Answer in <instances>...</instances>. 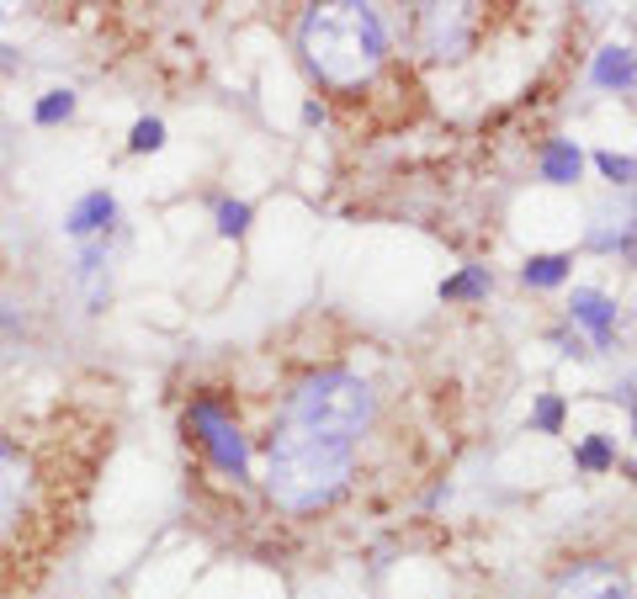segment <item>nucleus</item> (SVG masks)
<instances>
[{"instance_id": "nucleus-1", "label": "nucleus", "mask_w": 637, "mask_h": 599, "mask_svg": "<svg viewBox=\"0 0 637 599\" xmlns=\"http://www.w3.org/2000/svg\"><path fill=\"white\" fill-rule=\"evenodd\" d=\"M388 53V32L372 6H318L303 17V59L330 85H356L377 74Z\"/></svg>"}, {"instance_id": "nucleus-22", "label": "nucleus", "mask_w": 637, "mask_h": 599, "mask_svg": "<svg viewBox=\"0 0 637 599\" xmlns=\"http://www.w3.org/2000/svg\"><path fill=\"white\" fill-rule=\"evenodd\" d=\"M633 419H637V408H633Z\"/></svg>"}, {"instance_id": "nucleus-15", "label": "nucleus", "mask_w": 637, "mask_h": 599, "mask_svg": "<svg viewBox=\"0 0 637 599\" xmlns=\"http://www.w3.org/2000/svg\"><path fill=\"white\" fill-rule=\"evenodd\" d=\"M128 149H133V154H154V149H165V122H160V118H139V122H133Z\"/></svg>"}, {"instance_id": "nucleus-18", "label": "nucleus", "mask_w": 637, "mask_h": 599, "mask_svg": "<svg viewBox=\"0 0 637 599\" xmlns=\"http://www.w3.org/2000/svg\"><path fill=\"white\" fill-rule=\"evenodd\" d=\"M532 425H537V430H558V425H564V404H558V398H542L537 404V414H532Z\"/></svg>"}, {"instance_id": "nucleus-4", "label": "nucleus", "mask_w": 637, "mask_h": 599, "mask_svg": "<svg viewBox=\"0 0 637 599\" xmlns=\"http://www.w3.org/2000/svg\"><path fill=\"white\" fill-rule=\"evenodd\" d=\"M43 509V461L22 440L0 435V547H17Z\"/></svg>"}, {"instance_id": "nucleus-16", "label": "nucleus", "mask_w": 637, "mask_h": 599, "mask_svg": "<svg viewBox=\"0 0 637 599\" xmlns=\"http://www.w3.org/2000/svg\"><path fill=\"white\" fill-rule=\"evenodd\" d=\"M595 165H600V175H606V181H616V186H633V181H637V160H627V154L600 149V154H595Z\"/></svg>"}, {"instance_id": "nucleus-3", "label": "nucleus", "mask_w": 637, "mask_h": 599, "mask_svg": "<svg viewBox=\"0 0 637 599\" xmlns=\"http://www.w3.org/2000/svg\"><path fill=\"white\" fill-rule=\"evenodd\" d=\"M372 414H377V398L356 372H314L293 387V398L282 408V425L318 435V440L356 446L372 430Z\"/></svg>"}, {"instance_id": "nucleus-8", "label": "nucleus", "mask_w": 637, "mask_h": 599, "mask_svg": "<svg viewBox=\"0 0 637 599\" xmlns=\"http://www.w3.org/2000/svg\"><path fill=\"white\" fill-rule=\"evenodd\" d=\"M112 223H118V196L112 192H85L70 207V217H64V234H74V240H97V234H107Z\"/></svg>"}, {"instance_id": "nucleus-6", "label": "nucleus", "mask_w": 637, "mask_h": 599, "mask_svg": "<svg viewBox=\"0 0 637 599\" xmlns=\"http://www.w3.org/2000/svg\"><path fill=\"white\" fill-rule=\"evenodd\" d=\"M553 599H637L633 578L621 573L616 562H579L553 583Z\"/></svg>"}, {"instance_id": "nucleus-21", "label": "nucleus", "mask_w": 637, "mask_h": 599, "mask_svg": "<svg viewBox=\"0 0 637 599\" xmlns=\"http://www.w3.org/2000/svg\"><path fill=\"white\" fill-rule=\"evenodd\" d=\"M0 22H6V6H0Z\"/></svg>"}, {"instance_id": "nucleus-19", "label": "nucleus", "mask_w": 637, "mask_h": 599, "mask_svg": "<svg viewBox=\"0 0 637 599\" xmlns=\"http://www.w3.org/2000/svg\"><path fill=\"white\" fill-rule=\"evenodd\" d=\"M579 467H589V473L611 467V446H606V440H585V446H579Z\"/></svg>"}, {"instance_id": "nucleus-17", "label": "nucleus", "mask_w": 637, "mask_h": 599, "mask_svg": "<svg viewBox=\"0 0 637 599\" xmlns=\"http://www.w3.org/2000/svg\"><path fill=\"white\" fill-rule=\"evenodd\" d=\"M250 229V207L245 202H219V234L223 240H240Z\"/></svg>"}, {"instance_id": "nucleus-12", "label": "nucleus", "mask_w": 637, "mask_h": 599, "mask_svg": "<svg viewBox=\"0 0 637 599\" xmlns=\"http://www.w3.org/2000/svg\"><path fill=\"white\" fill-rule=\"evenodd\" d=\"M74 118V91H43V97L32 101V122L38 128H59V122H70Z\"/></svg>"}, {"instance_id": "nucleus-20", "label": "nucleus", "mask_w": 637, "mask_h": 599, "mask_svg": "<svg viewBox=\"0 0 637 599\" xmlns=\"http://www.w3.org/2000/svg\"><path fill=\"white\" fill-rule=\"evenodd\" d=\"M17 329H22V313H17L11 303H6V297H0V335H17Z\"/></svg>"}, {"instance_id": "nucleus-13", "label": "nucleus", "mask_w": 637, "mask_h": 599, "mask_svg": "<svg viewBox=\"0 0 637 599\" xmlns=\"http://www.w3.org/2000/svg\"><path fill=\"white\" fill-rule=\"evenodd\" d=\"M484 292H489V271H484V265H467L463 276L442 282V297H446V303H463V297H484Z\"/></svg>"}, {"instance_id": "nucleus-9", "label": "nucleus", "mask_w": 637, "mask_h": 599, "mask_svg": "<svg viewBox=\"0 0 637 599\" xmlns=\"http://www.w3.org/2000/svg\"><path fill=\"white\" fill-rule=\"evenodd\" d=\"M568 308H574V318H579V324H585V329H589L595 339H600V345L611 339V329H616V308H611V297H606V292L579 287V292H574V303H568Z\"/></svg>"}, {"instance_id": "nucleus-7", "label": "nucleus", "mask_w": 637, "mask_h": 599, "mask_svg": "<svg viewBox=\"0 0 637 599\" xmlns=\"http://www.w3.org/2000/svg\"><path fill=\"white\" fill-rule=\"evenodd\" d=\"M425 49L436 59H457L467 49V6H431L425 11Z\"/></svg>"}, {"instance_id": "nucleus-14", "label": "nucleus", "mask_w": 637, "mask_h": 599, "mask_svg": "<svg viewBox=\"0 0 637 599\" xmlns=\"http://www.w3.org/2000/svg\"><path fill=\"white\" fill-rule=\"evenodd\" d=\"M520 276H526L532 287H558V282L568 276V255H532Z\"/></svg>"}, {"instance_id": "nucleus-5", "label": "nucleus", "mask_w": 637, "mask_h": 599, "mask_svg": "<svg viewBox=\"0 0 637 599\" xmlns=\"http://www.w3.org/2000/svg\"><path fill=\"white\" fill-rule=\"evenodd\" d=\"M186 430L202 440V451L213 456V467L219 473H229V478H245L250 467V451H245V435H240V425L223 414L213 398H196L192 414H186Z\"/></svg>"}, {"instance_id": "nucleus-10", "label": "nucleus", "mask_w": 637, "mask_h": 599, "mask_svg": "<svg viewBox=\"0 0 637 599\" xmlns=\"http://www.w3.org/2000/svg\"><path fill=\"white\" fill-rule=\"evenodd\" d=\"M579 165H585V154L568 144V139H558V144L542 149V175H547L553 186H568V181H579Z\"/></svg>"}, {"instance_id": "nucleus-2", "label": "nucleus", "mask_w": 637, "mask_h": 599, "mask_svg": "<svg viewBox=\"0 0 637 599\" xmlns=\"http://www.w3.org/2000/svg\"><path fill=\"white\" fill-rule=\"evenodd\" d=\"M356 467V446L341 440H318L303 430H282L271 435V467H266V494L293 515H309L318 504H330L351 483Z\"/></svg>"}, {"instance_id": "nucleus-11", "label": "nucleus", "mask_w": 637, "mask_h": 599, "mask_svg": "<svg viewBox=\"0 0 637 599\" xmlns=\"http://www.w3.org/2000/svg\"><path fill=\"white\" fill-rule=\"evenodd\" d=\"M637 80V53L633 49H606L600 59H595V85H633Z\"/></svg>"}]
</instances>
